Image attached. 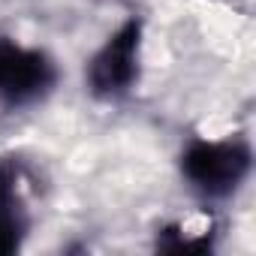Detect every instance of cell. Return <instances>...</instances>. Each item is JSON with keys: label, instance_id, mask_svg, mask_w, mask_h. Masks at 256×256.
<instances>
[{"label": "cell", "instance_id": "obj_4", "mask_svg": "<svg viewBox=\"0 0 256 256\" xmlns=\"http://www.w3.org/2000/svg\"><path fill=\"white\" fill-rule=\"evenodd\" d=\"M28 169L18 157H0V256L18 253L30 235Z\"/></svg>", "mask_w": 256, "mask_h": 256}, {"label": "cell", "instance_id": "obj_2", "mask_svg": "<svg viewBox=\"0 0 256 256\" xmlns=\"http://www.w3.org/2000/svg\"><path fill=\"white\" fill-rule=\"evenodd\" d=\"M142 18H126L88 60L84 70V84L90 96L102 102L124 100L136 84H139V70H142Z\"/></svg>", "mask_w": 256, "mask_h": 256}, {"label": "cell", "instance_id": "obj_3", "mask_svg": "<svg viewBox=\"0 0 256 256\" xmlns=\"http://www.w3.org/2000/svg\"><path fill=\"white\" fill-rule=\"evenodd\" d=\"M60 72L52 54L0 34V112H22L42 102Z\"/></svg>", "mask_w": 256, "mask_h": 256}, {"label": "cell", "instance_id": "obj_1", "mask_svg": "<svg viewBox=\"0 0 256 256\" xmlns=\"http://www.w3.org/2000/svg\"><path fill=\"white\" fill-rule=\"evenodd\" d=\"M253 169L250 142L241 136H193L181 151V175L202 202H223L241 190Z\"/></svg>", "mask_w": 256, "mask_h": 256}]
</instances>
